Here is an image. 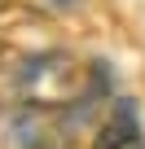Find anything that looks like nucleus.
<instances>
[{"instance_id":"obj_1","label":"nucleus","mask_w":145,"mask_h":149,"mask_svg":"<svg viewBox=\"0 0 145 149\" xmlns=\"http://www.w3.org/2000/svg\"><path fill=\"white\" fill-rule=\"evenodd\" d=\"M88 66L75 61L66 48H44L18 61L13 70V97L35 110H66L84 97Z\"/></svg>"},{"instance_id":"obj_2","label":"nucleus","mask_w":145,"mask_h":149,"mask_svg":"<svg viewBox=\"0 0 145 149\" xmlns=\"http://www.w3.org/2000/svg\"><path fill=\"white\" fill-rule=\"evenodd\" d=\"M92 149H141V114L127 92H110L106 114L92 127Z\"/></svg>"},{"instance_id":"obj_3","label":"nucleus","mask_w":145,"mask_h":149,"mask_svg":"<svg viewBox=\"0 0 145 149\" xmlns=\"http://www.w3.org/2000/svg\"><path fill=\"white\" fill-rule=\"evenodd\" d=\"M31 5L40 13H70V9H79V0H31Z\"/></svg>"}]
</instances>
